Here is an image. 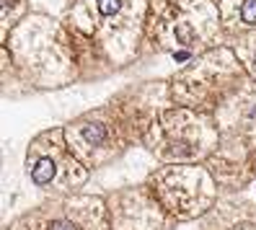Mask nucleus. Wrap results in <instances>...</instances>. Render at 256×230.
I'll return each mask as SVG.
<instances>
[{
    "label": "nucleus",
    "instance_id": "f257e3e1",
    "mask_svg": "<svg viewBox=\"0 0 256 230\" xmlns=\"http://www.w3.org/2000/svg\"><path fill=\"white\" fill-rule=\"evenodd\" d=\"M218 114L189 106H168L150 132L145 150L156 163H207L220 145Z\"/></svg>",
    "mask_w": 256,
    "mask_h": 230
},
{
    "label": "nucleus",
    "instance_id": "0eeeda50",
    "mask_svg": "<svg viewBox=\"0 0 256 230\" xmlns=\"http://www.w3.org/2000/svg\"><path fill=\"white\" fill-rule=\"evenodd\" d=\"M112 230H176L178 222L163 210L153 189L142 184H127L104 194Z\"/></svg>",
    "mask_w": 256,
    "mask_h": 230
},
{
    "label": "nucleus",
    "instance_id": "f03ea898",
    "mask_svg": "<svg viewBox=\"0 0 256 230\" xmlns=\"http://www.w3.org/2000/svg\"><path fill=\"white\" fill-rule=\"evenodd\" d=\"M145 181L178 225L200 222L220 199V186L204 163H158Z\"/></svg>",
    "mask_w": 256,
    "mask_h": 230
},
{
    "label": "nucleus",
    "instance_id": "9b49d317",
    "mask_svg": "<svg viewBox=\"0 0 256 230\" xmlns=\"http://www.w3.org/2000/svg\"><path fill=\"white\" fill-rule=\"evenodd\" d=\"M238 24L256 28V0H240L238 6Z\"/></svg>",
    "mask_w": 256,
    "mask_h": 230
},
{
    "label": "nucleus",
    "instance_id": "f8f14e48",
    "mask_svg": "<svg viewBox=\"0 0 256 230\" xmlns=\"http://www.w3.org/2000/svg\"><path fill=\"white\" fill-rule=\"evenodd\" d=\"M246 137H248V145H251V152H254V163H256V122L248 127Z\"/></svg>",
    "mask_w": 256,
    "mask_h": 230
},
{
    "label": "nucleus",
    "instance_id": "423d86ee",
    "mask_svg": "<svg viewBox=\"0 0 256 230\" xmlns=\"http://www.w3.org/2000/svg\"><path fill=\"white\" fill-rule=\"evenodd\" d=\"M210 72L202 65L182 72L171 83V98L176 106H189L197 112L218 114L228 101H233L240 90V70L225 65L230 60H210Z\"/></svg>",
    "mask_w": 256,
    "mask_h": 230
},
{
    "label": "nucleus",
    "instance_id": "6e6552de",
    "mask_svg": "<svg viewBox=\"0 0 256 230\" xmlns=\"http://www.w3.org/2000/svg\"><path fill=\"white\" fill-rule=\"evenodd\" d=\"M220 145L207 158V171L212 174L220 194H238L256 184V163L244 130H220Z\"/></svg>",
    "mask_w": 256,
    "mask_h": 230
},
{
    "label": "nucleus",
    "instance_id": "1a4fd4ad",
    "mask_svg": "<svg viewBox=\"0 0 256 230\" xmlns=\"http://www.w3.org/2000/svg\"><path fill=\"white\" fill-rule=\"evenodd\" d=\"M109 106L114 109L119 124H122L124 134L132 148H145L150 132L158 124L160 114L174 106L171 98V88L166 86H150L145 90H138L132 98L124 96H116L109 101Z\"/></svg>",
    "mask_w": 256,
    "mask_h": 230
},
{
    "label": "nucleus",
    "instance_id": "20e7f679",
    "mask_svg": "<svg viewBox=\"0 0 256 230\" xmlns=\"http://www.w3.org/2000/svg\"><path fill=\"white\" fill-rule=\"evenodd\" d=\"M3 230H112L104 194L47 196L32 210L16 214Z\"/></svg>",
    "mask_w": 256,
    "mask_h": 230
},
{
    "label": "nucleus",
    "instance_id": "39448f33",
    "mask_svg": "<svg viewBox=\"0 0 256 230\" xmlns=\"http://www.w3.org/2000/svg\"><path fill=\"white\" fill-rule=\"evenodd\" d=\"M62 127H65V137L70 142V150L78 156V160L86 168H91V171L104 168V166H112L114 160H119L132 148L109 104L70 119Z\"/></svg>",
    "mask_w": 256,
    "mask_h": 230
},
{
    "label": "nucleus",
    "instance_id": "7ed1b4c3",
    "mask_svg": "<svg viewBox=\"0 0 256 230\" xmlns=\"http://www.w3.org/2000/svg\"><path fill=\"white\" fill-rule=\"evenodd\" d=\"M24 171L32 186L47 196L78 194L91 178V168H86L70 150L62 124L42 130L28 140Z\"/></svg>",
    "mask_w": 256,
    "mask_h": 230
},
{
    "label": "nucleus",
    "instance_id": "ddd939ff",
    "mask_svg": "<svg viewBox=\"0 0 256 230\" xmlns=\"http://www.w3.org/2000/svg\"><path fill=\"white\" fill-rule=\"evenodd\" d=\"M228 230H256V222H240V225H233Z\"/></svg>",
    "mask_w": 256,
    "mask_h": 230
},
{
    "label": "nucleus",
    "instance_id": "9d476101",
    "mask_svg": "<svg viewBox=\"0 0 256 230\" xmlns=\"http://www.w3.org/2000/svg\"><path fill=\"white\" fill-rule=\"evenodd\" d=\"M240 222H256V202L246 199L244 192L220 194L218 204L200 220V230H228Z\"/></svg>",
    "mask_w": 256,
    "mask_h": 230
}]
</instances>
